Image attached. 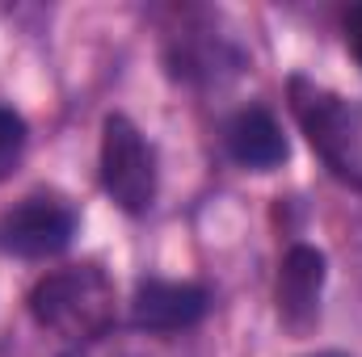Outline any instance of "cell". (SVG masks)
Listing matches in <instances>:
<instances>
[{"instance_id": "9", "label": "cell", "mask_w": 362, "mask_h": 357, "mask_svg": "<svg viewBox=\"0 0 362 357\" xmlns=\"http://www.w3.org/2000/svg\"><path fill=\"white\" fill-rule=\"evenodd\" d=\"M21 152H25V122H21L13 109L0 105V181L17 169Z\"/></svg>"}, {"instance_id": "1", "label": "cell", "mask_w": 362, "mask_h": 357, "mask_svg": "<svg viewBox=\"0 0 362 357\" xmlns=\"http://www.w3.org/2000/svg\"><path fill=\"white\" fill-rule=\"evenodd\" d=\"M30 311L42 328L85 345L110 332L114 320V282L97 265H68L47 273L30 290Z\"/></svg>"}, {"instance_id": "5", "label": "cell", "mask_w": 362, "mask_h": 357, "mask_svg": "<svg viewBox=\"0 0 362 357\" xmlns=\"http://www.w3.org/2000/svg\"><path fill=\"white\" fill-rule=\"evenodd\" d=\"M320 290H325V253L295 244L278 269V315L291 332H308L316 324Z\"/></svg>"}, {"instance_id": "11", "label": "cell", "mask_w": 362, "mask_h": 357, "mask_svg": "<svg viewBox=\"0 0 362 357\" xmlns=\"http://www.w3.org/2000/svg\"><path fill=\"white\" fill-rule=\"evenodd\" d=\"M316 357H346V353H316Z\"/></svg>"}, {"instance_id": "3", "label": "cell", "mask_w": 362, "mask_h": 357, "mask_svg": "<svg viewBox=\"0 0 362 357\" xmlns=\"http://www.w3.org/2000/svg\"><path fill=\"white\" fill-rule=\"evenodd\" d=\"M101 185L127 210L144 214L156 202V160L131 118L110 114L101 126Z\"/></svg>"}, {"instance_id": "6", "label": "cell", "mask_w": 362, "mask_h": 357, "mask_svg": "<svg viewBox=\"0 0 362 357\" xmlns=\"http://www.w3.org/2000/svg\"><path fill=\"white\" fill-rule=\"evenodd\" d=\"M131 315H135V324L144 332H156V337L194 328L206 315V290L189 286V282H156V277L139 282Z\"/></svg>"}, {"instance_id": "4", "label": "cell", "mask_w": 362, "mask_h": 357, "mask_svg": "<svg viewBox=\"0 0 362 357\" xmlns=\"http://www.w3.org/2000/svg\"><path fill=\"white\" fill-rule=\"evenodd\" d=\"M72 231H76V214L59 198H25L0 219V253L42 261L64 253Z\"/></svg>"}, {"instance_id": "7", "label": "cell", "mask_w": 362, "mask_h": 357, "mask_svg": "<svg viewBox=\"0 0 362 357\" xmlns=\"http://www.w3.org/2000/svg\"><path fill=\"white\" fill-rule=\"evenodd\" d=\"M228 152L245 169H262V173L266 169H278L286 160L282 126L274 122V114H266V109H245L228 126Z\"/></svg>"}, {"instance_id": "8", "label": "cell", "mask_w": 362, "mask_h": 357, "mask_svg": "<svg viewBox=\"0 0 362 357\" xmlns=\"http://www.w3.org/2000/svg\"><path fill=\"white\" fill-rule=\"evenodd\" d=\"M68 357H181V353L156 332H101L85 345H76Z\"/></svg>"}, {"instance_id": "2", "label": "cell", "mask_w": 362, "mask_h": 357, "mask_svg": "<svg viewBox=\"0 0 362 357\" xmlns=\"http://www.w3.org/2000/svg\"><path fill=\"white\" fill-rule=\"evenodd\" d=\"M291 109L308 131L312 147L337 169V177L354 181L362 189V109L303 76L291 80Z\"/></svg>"}, {"instance_id": "10", "label": "cell", "mask_w": 362, "mask_h": 357, "mask_svg": "<svg viewBox=\"0 0 362 357\" xmlns=\"http://www.w3.org/2000/svg\"><path fill=\"white\" fill-rule=\"evenodd\" d=\"M346 38H350V51H354V59L362 63V4L346 17Z\"/></svg>"}]
</instances>
